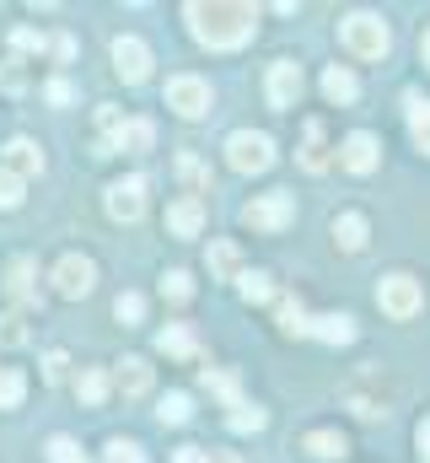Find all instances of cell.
Returning <instances> with one entry per match:
<instances>
[{"mask_svg": "<svg viewBox=\"0 0 430 463\" xmlns=\"http://www.w3.org/2000/svg\"><path fill=\"white\" fill-rule=\"evenodd\" d=\"M210 463H242L237 453H210Z\"/></svg>", "mask_w": 430, "mask_h": 463, "instance_id": "45", "label": "cell"}, {"mask_svg": "<svg viewBox=\"0 0 430 463\" xmlns=\"http://www.w3.org/2000/svg\"><path fill=\"white\" fill-rule=\"evenodd\" d=\"M178 184L189 189V200H200V194H210V167H205L194 151H183V156H178Z\"/></svg>", "mask_w": 430, "mask_h": 463, "instance_id": "20", "label": "cell"}, {"mask_svg": "<svg viewBox=\"0 0 430 463\" xmlns=\"http://www.w3.org/2000/svg\"><path fill=\"white\" fill-rule=\"evenodd\" d=\"M0 345L5 350L27 345V318H22V313H0Z\"/></svg>", "mask_w": 430, "mask_h": 463, "instance_id": "31", "label": "cell"}, {"mask_svg": "<svg viewBox=\"0 0 430 463\" xmlns=\"http://www.w3.org/2000/svg\"><path fill=\"white\" fill-rule=\"evenodd\" d=\"M415 448H420V463H430V420L415 431Z\"/></svg>", "mask_w": 430, "mask_h": 463, "instance_id": "43", "label": "cell"}, {"mask_svg": "<svg viewBox=\"0 0 430 463\" xmlns=\"http://www.w3.org/2000/svg\"><path fill=\"white\" fill-rule=\"evenodd\" d=\"M377 302H382L388 318H415V313L425 307V291H420V280H409V275H388V280L377 286Z\"/></svg>", "mask_w": 430, "mask_h": 463, "instance_id": "6", "label": "cell"}, {"mask_svg": "<svg viewBox=\"0 0 430 463\" xmlns=\"http://www.w3.org/2000/svg\"><path fill=\"white\" fill-rule=\"evenodd\" d=\"M302 167L307 173H322L328 156H322V124H307V151H302Z\"/></svg>", "mask_w": 430, "mask_h": 463, "instance_id": "32", "label": "cell"}, {"mask_svg": "<svg viewBox=\"0 0 430 463\" xmlns=\"http://www.w3.org/2000/svg\"><path fill=\"white\" fill-rule=\"evenodd\" d=\"M167 109L183 114V118L210 114V81H200V76H173V81H167Z\"/></svg>", "mask_w": 430, "mask_h": 463, "instance_id": "7", "label": "cell"}, {"mask_svg": "<svg viewBox=\"0 0 430 463\" xmlns=\"http://www.w3.org/2000/svg\"><path fill=\"white\" fill-rule=\"evenodd\" d=\"M226 162L237 173H269L275 167V140L264 129H237V135H226Z\"/></svg>", "mask_w": 430, "mask_h": 463, "instance_id": "3", "label": "cell"}, {"mask_svg": "<svg viewBox=\"0 0 430 463\" xmlns=\"http://www.w3.org/2000/svg\"><path fill=\"white\" fill-rule=\"evenodd\" d=\"M237 291H242V302H269V297H275V286H269V275H264V269H242Z\"/></svg>", "mask_w": 430, "mask_h": 463, "instance_id": "28", "label": "cell"}, {"mask_svg": "<svg viewBox=\"0 0 430 463\" xmlns=\"http://www.w3.org/2000/svg\"><path fill=\"white\" fill-rule=\"evenodd\" d=\"M108 216H113V222H140V216H145V178H118V184H108Z\"/></svg>", "mask_w": 430, "mask_h": 463, "instance_id": "10", "label": "cell"}, {"mask_svg": "<svg viewBox=\"0 0 430 463\" xmlns=\"http://www.w3.org/2000/svg\"><path fill=\"white\" fill-rule=\"evenodd\" d=\"M264 92H269V109H296V98H302V65L296 60H275Z\"/></svg>", "mask_w": 430, "mask_h": 463, "instance_id": "9", "label": "cell"}, {"mask_svg": "<svg viewBox=\"0 0 430 463\" xmlns=\"http://www.w3.org/2000/svg\"><path fill=\"white\" fill-rule=\"evenodd\" d=\"M200 227H205V200H173L167 205V232L173 237H200Z\"/></svg>", "mask_w": 430, "mask_h": 463, "instance_id": "13", "label": "cell"}, {"mask_svg": "<svg viewBox=\"0 0 430 463\" xmlns=\"http://www.w3.org/2000/svg\"><path fill=\"white\" fill-rule=\"evenodd\" d=\"M156 350H162V355H178V361H194V355H200V340H194L183 324H167V329L156 335Z\"/></svg>", "mask_w": 430, "mask_h": 463, "instance_id": "21", "label": "cell"}, {"mask_svg": "<svg viewBox=\"0 0 430 463\" xmlns=\"http://www.w3.org/2000/svg\"><path fill=\"white\" fill-rule=\"evenodd\" d=\"M49 280H54V291H60L65 302H81V297H92V286H98V264H92L87 253H65Z\"/></svg>", "mask_w": 430, "mask_h": 463, "instance_id": "4", "label": "cell"}, {"mask_svg": "<svg viewBox=\"0 0 430 463\" xmlns=\"http://www.w3.org/2000/svg\"><path fill=\"white\" fill-rule=\"evenodd\" d=\"M43 98H49V103H54V109H65V103H76V87H70V81H65V76H54V81H49V87H43Z\"/></svg>", "mask_w": 430, "mask_h": 463, "instance_id": "38", "label": "cell"}, {"mask_svg": "<svg viewBox=\"0 0 430 463\" xmlns=\"http://www.w3.org/2000/svg\"><path fill=\"white\" fill-rule=\"evenodd\" d=\"M76 393H81V404H103L108 399V372L103 366H87V372L76 377Z\"/></svg>", "mask_w": 430, "mask_h": 463, "instance_id": "25", "label": "cell"}, {"mask_svg": "<svg viewBox=\"0 0 430 463\" xmlns=\"http://www.w3.org/2000/svg\"><path fill=\"white\" fill-rule=\"evenodd\" d=\"M366 237H371V227H366V216H360V211H344V216L333 222V242H339L344 253H360V248H366Z\"/></svg>", "mask_w": 430, "mask_h": 463, "instance_id": "19", "label": "cell"}, {"mask_svg": "<svg viewBox=\"0 0 430 463\" xmlns=\"http://www.w3.org/2000/svg\"><path fill=\"white\" fill-rule=\"evenodd\" d=\"M5 291L16 302H38V264L33 259H11L5 264Z\"/></svg>", "mask_w": 430, "mask_h": 463, "instance_id": "14", "label": "cell"}, {"mask_svg": "<svg viewBox=\"0 0 430 463\" xmlns=\"http://www.w3.org/2000/svg\"><path fill=\"white\" fill-rule=\"evenodd\" d=\"M210 275L215 280H242V253H237V242H210Z\"/></svg>", "mask_w": 430, "mask_h": 463, "instance_id": "22", "label": "cell"}, {"mask_svg": "<svg viewBox=\"0 0 430 463\" xmlns=\"http://www.w3.org/2000/svg\"><path fill=\"white\" fill-rule=\"evenodd\" d=\"M173 463H210V458H205L200 448H178V453H173Z\"/></svg>", "mask_w": 430, "mask_h": 463, "instance_id": "44", "label": "cell"}, {"mask_svg": "<svg viewBox=\"0 0 430 463\" xmlns=\"http://www.w3.org/2000/svg\"><path fill=\"white\" fill-rule=\"evenodd\" d=\"M194 415V399L189 393H162V404H156V420L162 426H183Z\"/></svg>", "mask_w": 430, "mask_h": 463, "instance_id": "23", "label": "cell"}, {"mask_svg": "<svg viewBox=\"0 0 430 463\" xmlns=\"http://www.w3.org/2000/svg\"><path fill=\"white\" fill-rule=\"evenodd\" d=\"M420 54H425V65H430V33H425V43H420Z\"/></svg>", "mask_w": 430, "mask_h": 463, "instance_id": "46", "label": "cell"}, {"mask_svg": "<svg viewBox=\"0 0 430 463\" xmlns=\"http://www.w3.org/2000/svg\"><path fill=\"white\" fill-rule=\"evenodd\" d=\"M183 16L205 49H242L258 27V5H237V0H189Z\"/></svg>", "mask_w": 430, "mask_h": 463, "instance_id": "1", "label": "cell"}, {"mask_svg": "<svg viewBox=\"0 0 430 463\" xmlns=\"http://www.w3.org/2000/svg\"><path fill=\"white\" fill-rule=\"evenodd\" d=\"M275 318H280V329H285V335H307V324H313V318H307V307H302L296 297H280V313H275Z\"/></svg>", "mask_w": 430, "mask_h": 463, "instance_id": "29", "label": "cell"}, {"mask_svg": "<svg viewBox=\"0 0 430 463\" xmlns=\"http://www.w3.org/2000/svg\"><path fill=\"white\" fill-rule=\"evenodd\" d=\"M22 189H27V184H16L11 173H0V211H16V205H22Z\"/></svg>", "mask_w": 430, "mask_h": 463, "instance_id": "39", "label": "cell"}, {"mask_svg": "<svg viewBox=\"0 0 430 463\" xmlns=\"http://www.w3.org/2000/svg\"><path fill=\"white\" fill-rule=\"evenodd\" d=\"M151 140H156V124L151 118H124V129L113 135V151H151Z\"/></svg>", "mask_w": 430, "mask_h": 463, "instance_id": "18", "label": "cell"}, {"mask_svg": "<svg viewBox=\"0 0 430 463\" xmlns=\"http://www.w3.org/2000/svg\"><path fill=\"white\" fill-rule=\"evenodd\" d=\"M27 399V377L16 366H0V410H16Z\"/></svg>", "mask_w": 430, "mask_h": 463, "instance_id": "26", "label": "cell"}, {"mask_svg": "<svg viewBox=\"0 0 430 463\" xmlns=\"http://www.w3.org/2000/svg\"><path fill=\"white\" fill-rule=\"evenodd\" d=\"M377 162H382V146H377V135H366V129H355V135L339 146V167H350V173H377Z\"/></svg>", "mask_w": 430, "mask_h": 463, "instance_id": "11", "label": "cell"}, {"mask_svg": "<svg viewBox=\"0 0 430 463\" xmlns=\"http://www.w3.org/2000/svg\"><path fill=\"white\" fill-rule=\"evenodd\" d=\"M307 453H313V458H339V453H344V437H339V431H313V437H307Z\"/></svg>", "mask_w": 430, "mask_h": 463, "instance_id": "33", "label": "cell"}, {"mask_svg": "<svg viewBox=\"0 0 430 463\" xmlns=\"http://www.w3.org/2000/svg\"><path fill=\"white\" fill-rule=\"evenodd\" d=\"M0 173H11L16 184H27V178L43 173V151H38L27 135H16V140H5V167H0Z\"/></svg>", "mask_w": 430, "mask_h": 463, "instance_id": "12", "label": "cell"}, {"mask_svg": "<svg viewBox=\"0 0 430 463\" xmlns=\"http://www.w3.org/2000/svg\"><path fill=\"white\" fill-rule=\"evenodd\" d=\"M242 222L253 232H285L296 222V200L285 194V189H275V194H258L253 205H242Z\"/></svg>", "mask_w": 430, "mask_h": 463, "instance_id": "5", "label": "cell"}, {"mask_svg": "<svg viewBox=\"0 0 430 463\" xmlns=\"http://www.w3.org/2000/svg\"><path fill=\"white\" fill-rule=\"evenodd\" d=\"M103 463H145V453H140V442H124V437H113L103 448Z\"/></svg>", "mask_w": 430, "mask_h": 463, "instance_id": "36", "label": "cell"}, {"mask_svg": "<svg viewBox=\"0 0 430 463\" xmlns=\"http://www.w3.org/2000/svg\"><path fill=\"white\" fill-rule=\"evenodd\" d=\"M322 98L339 103V109H350V103L360 98V81H355L344 65H328V71H322Z\"/></svg>", "mask_w": 430, "mask_h": 463, "instance_id": "16", "label": "cell"}, {"mask_svg": "<svg viewBox=\"0 0 430 463\" xmlns=\"http://www.w3.org/2000/svg\"><path fill=\"white\" fill-rule=\"evenodd\" d=\"M205 388H210L215 399H226V410H231V404H242V388H237V372H210V366H205Z\"/></svg>", "mask_w": 430, "mask_h": 463, "instance_id": "27", "label": "cell"}, {"mask_svg": "<svg viewBox=\"0 0 430 463\" xmlns=\"http://www.w3.org/2000/svg\"><path fill=\"white\" fill-rule=\"evenodd\" d=\"M162 297H167V302H189V297H194V275H189V269H167V275H162Z\"/></svg>", "mask_w": 430, "mask_h": 463, "instance_id": "30", "label": "cell"}, {"mask_svg": "<svg viewBox=\"0 0 430 463\" xmlns=\"http://www.w3.org/2000/svg\"><path fill=\"white\" fill-rule=\"evenodd\" d=\"M113 318H118V324H140V318H145V297H135V291H118V302H113Z\"/></svg>", "mask_w": 430, "mask_h": 463, "instance_id": "34", "label": "cell"}, {"mask_svg": "<svg viewBox=\"0 0 430 463\" xmlns=\"http://www.w3.org/2000/svg\"><path fill=\"white\" fill-rule=\"evenodd\" d=\"M65 366H70L65 350H49V355H43V383H65Z\"/></svg>", "mask_w": 430, "mask_h": 463, "instance_id": "40", "label": "cell"}, {"mask_svg": "<svg viewBox=\"0 0 430 463\" xmlns=\"http://www.w3.org/2000/svg\"><path fill=\"white\" fill-rule=\"evenodd\" d=\"M49 54H54V60H70V54H76V43H70L65 33H54V38H49Z\"/></svg>", "mask_w": 430, "mask_h": 463, "instance_id": "42", "label": "cell"}, {"mask_svg": "<svg viewBox=\"0 0 430 463\" xmlns=\"http://www.w3.org/2000/svg\"><path fill=\"white\" fill-rule=\"evenodd\" d=\"M113 76L124 87H140L151 76V49L140 38H113Z\"/></svg>", "mask_w": 430, "mask_h": 463, "instance_id": "8", "label": "cell"}, {"mask_svg": "<svg viewBox=\"0 0 430 463\" xmlns=\"http://www.w3.org/2000/svg\"><path fill=\"white\" fill-rule=\"evenodd\" d=\"M113 383H118L124 399H140V393H151V366H145L140 355H124L118 372H113Z\"/></svg>", "mask_w": 430, "mask_h": 463, "instance_id": "15", "label": "cell"}, {"mask_svg": "<svg viewBox=\"0 0 430 463\" xmlns=\"http://www.w3.org/2000/svg\"><path fill=\"white\" fill-rule=\"evenodd\" d=\"M98 129H103L108 140H113V135H118V129H124V114H118V109H113V103H103V109H98Z\"/></svg>", "mask_w": 430, "mask_h": 463, "instance_id": "41", "label": "cell"}, {"mask_svg": "<svg viewBox=\"0 0 430 463\" xmlns=\"http://www.w3.org/2000/svg\"><path fill=\"white\" fill-rule=\"evenodd\" d=\"M0 87H5L11 98H16V92L27 87V76H22V60H5V65H0Z\"/></svg>", "mask_w": 430, "mask_h": 463, "instance_id": "37", "label": "cell"}, {"mask_svg": "<svg viewBox=\"0 0 430 463\" xmlns=\"http://www.w3.org/2000/svg\"><path fill=\"white\" fill-rule=\"evenodd\" d=\"M307 335H318L322 345H350L355 340V318H344V313H322L307 324Z\"/></svg>", "mask_w": 430, "mask_h": 463, "instance_id": "17", "label": "cell"}, {"mask_svg": "<svg viewBox=\"0 0 430 463\" xmlns=\"http://www.w3.org/2000/svg\"><path fill=\"white\" fill-rule=\"evenodd\" d=\"M339 43H344L355 60H382V54L393 49V33H388V22H382V16L355 11V16H344V22H339Z\"/></svg>", "mask_w": 430, "mask_h": 463, "instance_id": "2", "label": "cell"}, {"mask_svg": "<svg viewBox=\"0 0 430 463\" xmlns=\"http://www.w3.org/2000/svg\"><path fill=\"white\" fill-rule=\"evenodd\" d=\"M49 463H87V453H81V442H70V437H49Z\"/></svg>", "mask_w": 430, "mask_h": 463, "instance_id": "35", "label": "cell"}, {"mask_svg": "<svg viewBox=\"0 0 430 463\" xmlns=\"http://www.w3.org/2000/svg\"><path fill=\"white\" fill-rule=\"evenodd\" d=\"M226 426L248 437V431H264V426H269V415H264L258 404H248V399H242V404H231V415H226Z\"/></svg>", "mask_w": 430, "mask_h": 463, "instance_id": "24", "label": "cell"}]
</instances>
